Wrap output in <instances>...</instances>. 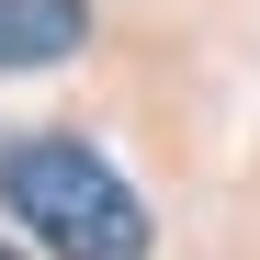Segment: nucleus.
Wrapping results in <instances>:
<instances>
[{
	"mask_svg": "<svg viewBox=\"0 0 260 260\" xmlns=\"http://www.w3.org/2000/svg\"><path fill=\"white\" fill-rule=\"evenodd\" d=\"M0 192L57 260H147V204L113 181V170L79 147V136H34L0 158Z\"/></svg>",
	"mask_w": 260,
	"mask_h": 260,
	"instance_id": "f257e3e1",
	"label": "nucleus"
},
{
	"mask_svg": "<svg viewBox=\"0 0 260 260\" xmlns=\"http://www.w3.org/2000/svg\"><path fill=\"white\" fill-rule=\"evenodd\" d=\"M91 34V0H0V68H57Z\"/></svg>",
	"mask_w": 260,
	"mask_h": 260,
	"instance_id": "f03ea898",
	"label": "nucleus"
},
{
	"mask_svg": "<svg viewBox=\"0 0 260 260\" xmlns=\"http://www.w3.org/2000/svg\"><path fill=\"white\" fill-rule=\"evenodd\" d=\"M0 260H23V249H0Z\"/></svg>",
	"mask_w": 260,
	"mask_h": 260,
	"instance_id": "7ed1b4c3",
	"label": "nucleus"
}]
</instances>
